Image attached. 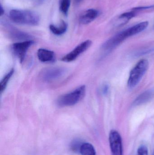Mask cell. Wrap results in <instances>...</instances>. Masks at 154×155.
<instances>
[{"label": "cell", "instance_id": "6", "mask_svg": "<svg viewBox=\"0 0 154 155\" xmlns=\"http://www.w3.org/2000/svg\"><path fill=\"white\" fill-rule=\"evenodd\" d=\"M109 142L112 155H123L122 138L117 131H111L109 135Z\"/></svg>", "mask_w": 154, "mask_h": 155}, {"label": "cell", "instance_id": "20", "mask_svg": "<svg viewBox=\"0 0 154 155\" xmlns=\"http://www.w3.org/2000/svg\"><path fill=\"white\" fill-rule=\"evenodd\" d=\"M76 1H77V2H80V1H81V0H76Z\"/></svg>", "mask_w": 154, "mask_h": 155}, {"label": "cell", "instance_id": "12", "mask_svg": "<svg viewBox=\"0 0 154 155\" xmlns=\"http://www.w3.org/2000/svg\"><path fill=\"white\" fill-rule=\"evenodd\" d=\"M68 25L67 23L64 21H61L59 26H57L54 25H50L49 29L51 31L57 35H60L63 34L67 31Z\"/></svg>", "mask_w": 154, "mask_h": 155}, {"label": "cell", "instance_id": "9", "mask_svg": "<svg viewBox=\"0 0 154 155\" xmlns=\"http://www.w3.org/2000/svg\"><path fill=\"white\" fill-rule=\"evenodd\" d=\"M99 14V11L94 9H90L84 12L80 17V23L87 25L93 21Z\"/></svg>", "mask_w": 154, "mask_h": 155}, {"label": "cell", "instance_id": "1", "mask_svg": "<svg viewBox=\"0 0 154 155\" xmlns=\"http://www.w3.org/2000/svg\"><path fill=\"white\" fill-rule=\"evenodd\" d=\"M148 24L149 23L147 21L142 22L118 33L106 41L102 45V49L106 51H111L118 46L126 39L145 30Z\"/></svg>", "mask_w": 154, "mask_h": 155}, {"label": "cell", "instance_id": "8", "mask_svg": "<svg viewBox=\"0 0 154 155\" xmlns=\"http://www.w3.org/2000/svg\"><path fill=\"white\" fill-rule=\"evenodd\" d=\"M65 72L66 69L62 67H50L42 71L40 76L44 81H51L62 77Z\"/></svg>", "mask_w": 154, "mask_h": 155}, {"label": "cell", "instance_id": "17", "mask_svg": "<svg viewBox=\"0 0 154 155\" xmlns=\"http://www.w3.org/2000/svg\"><path fill=\"white\" fill-rule=\"evenodd\" d=\"M138 155H148V151L145 146H141L137 150Z\"/></svg>", "mask_w": 154, "mask_h": 155}, {"label": "cell", "instance_id": "13", "mask_svg": "<svg viewBox=\"0 0 154 155\" xmlns=\"http://www.w3.org/2000/svg\"><path fill=\"white\" fill-rule=\"evenodd\" d=\"M79 150L81 155H96V151L94 146L89 143L82 144Z\"/></svg>", "mask_w": 154, "mask_h": 155}, {"label": "cell", "instance_id": "10", "mask_svg": "<svg viewBox=\"0 0 154 155\" xmlns=\"http://www.w3.org/2000/svg\"><path fill=\"white\" fill-rule=\"evenodd\" d=\"M38 59L42 62H53L55 60V55L54 52L47 49H39L37 52Z\"/></svg>", "mask_w": 154, "mask_h": 155}, {"label": "cell", "instance_id": "7", "mask_svg": "<svg viewBox=\"0 0 154 155\" xmlns=\"http://www.w3.org/2000/svg\"><path fill=\"white\" fill-rule=\"evenodd\" d=\"M92 44L90 40H87L77 46L73 51L65 55L61 59L62 61L70 62L75 61L81 54L86 51Z\"/></svg>", "mask_w": 154, "mask_h": 155}, {"label": "cell", "instance_id": "18", "mask_svg": "<svg viewBox=\"0 0 154 155\" xmlns=\"http://www.w3.org/2000/svg\"><path fill=\"white\" fill-rule=\"evenodd\" d=\"M108 89H109V87H108V85L106 84L103 87V89H102V92L104 94H106L108 92Z\"/></svg>", "mask_w": 154, "mask_h": 155}, {"label": "cell", "instance_id": "14", "mask_svg": "<svg viewBox=\"0 0 154 155\" xmlns=\"http://www.w3.org/2000/svg\"><path fill=\"white\" fill-rule=\"evenodd\" d=\"M14 72V69H11L1 80V86H0V91L1 93H3V92L5 90L7 87V84L13 74Z\"/></svg>", "mask_w": 154, "mask_h": 155}, {"label": "cell", "instance_id": "15", "mask_svg": "<svg viewBox=\"0 0 154 155\" xmlns=\"http://www.w3.org/2000/svg\"><path fill=\"white\" fill-rule=\"evenodd\" d=\"M11 35L14 39L16 40H24V41L31 40L30 35L20 31H13L11 33Z\"/></svg>", "mask_w": 154, "mask_h": 155}, {"label": "cell", "instance_id": "19", "mask_svg": "<svg viewBox=\"0 0 154 155\" xmlns=\"http://www.w3.org/2000/svg\"><path fill=\"white\" fill-rule=\"evenodd\" d=\"M4 13V9L3 8L2 6V5L1 4V5H0V15H1V16L3 15Z\"/></svg>", "mask_w": 154, "mask_h": 155}, {"label": "cell", "instance_id": "5", "mask_svg": "<svg viewBox=\"0 0 154 155\" xmlns=\"http://www.w3.org/2000/svg\"><path fill=\"white\" fill-rule=\"evenodd\" d=\"M33 44L34 41L31 40L15 43L12 45L13 52L19 59L20 62L21 63L23 62L27 51Z\"/></svg>", "mask_w": 154, "mask_h": 155}, {"label": "cell", "instance_id": "16", "mask_svg": "<svg viewBox=\"0 0 154 155\" xmlns=\"http://www.w3.org/2000/svg\"><path fill=\"white\" fill-rule=\"evenodd\" d=\"M71 0H60L59 4L60 10L65 15H68Z\"/></svg>", "mask_w": 154, "mask_h": 155}, {"label": "cell", "instance_id": "2", "mask_svg": "<svg viewBox=\"0 0 154 155\" xmlns=\"http://www.w3.org/2000/svg\"><path fill=\"white\" fill-rule=\"evenodd\" d=\"M9 16L11 21L17 24L34 26L39 23V15L32 11L13 9L10 11Z\"/></svg>", "mask_w": 154, "mask_h": 155}, {"label": "cell", "instance_id": "4", "mask_svg": "<svg viewBox=\"0 0 154 155\" xmlns=\"http://www.w3.org/2000/svg\"><path fill=\"white\" fill-rule=\"evenodd\" d=\"M148 66L149 62L146 59L141 60L137 64L130 72L127 81V85L129 88H134L138 84L147 71Z\"/></svg>", "mask_w": 154, "mask_h": 155}, {"label": "cell", "instance_id": "3", "mask_svg": "<svg viewBox=\"0 0 154 155\" xmlns=\"http://www.w3.org/2000/svg\"><path fill=\"white\" fill-rule=\"evenodd\" d=\"M86 88L82 85L74 91L61 96L58 100V104L61 107H69L75 105L82 100L86 94Z\"/></svg>", "mask_w": 154, "mask_h": 155}, {"label": "cell", "instance_id": "21", "mask_svg": "<svg viewBox=\"0 0 154 155\" xmlns=\"http://www.w3.org/2000/svg\"><path fill=\"white\" fill-rule=\"evenodd\" d=\"M154 155V153L153 154V155Z\"/></svg>", "mask_w": 154, "mask_h": 155}, {"label": "cell", "instance_id": "11", "mask_svg": "<svg viewBox=\"0 0 154 155\" xmlns=\"http://www.w3.org/2000/svg\"><path fill=\"white\" fill-rule=\"evenodd\" d=\"M154 95L153 90H147L138 96L134 101L133 104L134 106H138L147 103L148 101L152 99Z\"/></svg>", "mask_w": 154, "mask_h": 155}]
</instances>
